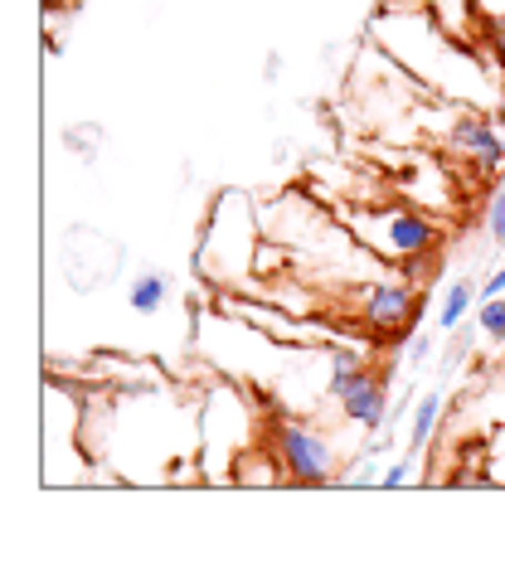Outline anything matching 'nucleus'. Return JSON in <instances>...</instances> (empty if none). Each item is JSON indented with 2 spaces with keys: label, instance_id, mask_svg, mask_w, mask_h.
Listing matches in <instances>:
<instances>
[{
  "label": "nucleus",
  "instance_id": "obj_1",
  "mask_svg": "<svg viewBox=\"0 0 505 568\" xmlns=\"http://www.w3.org/2000/svg\"><path fill=\"white\" fill-rule=\"evenodd\" d=\"M374 40H380L388 54L404 63L408 79L427 83L433 93L452 98L457 108H505V98L491 88L486 69L476 54H462L457 44L447 40V30H437L427 16H413V10H384L374 20Z\"/></svg>",
  "mask_w": 505,
  "mask_h": 568
},
{
  "label": "nucleus",
  "instance_id": "obj_2",
  "mask_svg": "<svg viewBox=\"0 0 505 568\" xmlns=\"http://www.w3.org/2000/svg\"><path fill=\"white\" fill-rule=\"evenodd\" d=\"M257 204L253 195L243 190H219L214 210H210V224H204V239H200V273L219 282V287H243V282L257 277Z\"/></svg>",
  "mask_w": 505,
  "mask_h": 568
},
{
  "label": "nucleus",
  "instance_id": "obj_3",
  "mask_svg": "<svg viewBox=\"0 0 505 568\" xmlns=\"http://www.w3.org/2000/svg\"><path fill=\"white\" fill-rule=\"evenodd\" d=\"M267 437V418L239 384H214L200 404V462L210 481H233V467Z\"/></svg>",
  "mask_w": 505,
  "mask_h": 568
},
{
  "label": "nucleus",
  "instance_id": "obj_4",
  "mask_svg": "<svg viewBox=\"0 0 505 568\" xmlns=\"http://www.w3.org/2000/svg\"><path fill=\"white\" fill-rule=\"evenodd\" d=\"M345 229L355 234L365 248L380 257L384 267H418L437 253L443 243V229H437L433 214H423L418 204H360V210L345 214Z\"/></svg>",
  "mask_w": 505,
  "mask_h": 568
},
{
  "label": "nucleus",
  "instance_id": "obj_5",
  "mask_svg": "<svg viewBox=\"0 0 505 568\" xmlns=\"http://www.w3.org/2000/svg\"><path fill=\"white\" fill-rule=\"evenodd\" d=\"M267 447L277 457L282 476L292 486H306V490H321L335 481V452L331 443L321 437L311 423H302L296 413L287 408H272L267 413Z\"/></svg>",
  "mask_w": 505,
  "mask_h": 568
},
{
  "label": "nucleus",
  "instance_id": "obj_6",
  "mask_svg": "<svg viewBox=\"0 0 505 568\" xmlns=\"http://www.w3.org/2000/svg\"><path fill=\"white\" fill-rule=\"evenodd\" d=\"M423 312V296L404 277H374L360 287V326L370 335H398L413 331Z\"/></svg>",
  "mask_w": 505,
  "mask_h": 568
},
{
  "label": "nucleus",
  "instance_id": "obj_7",
  "mask_svg": "<svg viewBox=\"0 0 505 568\" xmlns=\"http://www.w3.org/2000/svg\"><path fill=\"white\" fill-rule=\"evenodd\" d=\"M443 146H447V156H466L476 171H486V175L505 171V136L496 132V122L476 108H462L457 118L447 122Z\"/></svg>",
  "mask_w": 505,
  "mask_h": 568
},
{
  "label": "nucleus",
  "instance_id": "obj_8",
  "mask_svg": "<svg viewBox=\"0 0 505 568\" xmlns=\"http://www.w3.org/2000/svg\"><path fill=\"white\" fill-rule=\"evenodd\" d=\"M341 404V413L355 428H365V433H384L388 428V418H394V408H388V374L384 369H370V374H360L350 389L335 398Z\"/></svg>",
  "mask_w": 505,
  "mask_h": 568
},
{
  "label": "nucleus",
  "instance_id": "obj_9",
  "mask_svg": "<svg viewBox=\"0 0 505 568\" xmlns=\"http://www.w3.org/2000/svg\"><path fill=\"white\" fill-rule=\"evenodd\" d=\"M171 292H175V277L165 273V267H141L132 277V287H127V306H132L137 316H155V312H165Z\"/></svg>",
  "mask_w": 505,
  "mask_h": 568
},
{
  "label": "nucleus",
  "instance_id": "obj_10",
  "mask_svg": "<svg viewBox=\"0 0 505 568\" xmlns=\"http://www.w3.org/2000/svg\"><path fill=\"white\" fill-rule=\"evenodd\" d=\"M360 374H370V355L355 351V345H331L326 351V394L341 398Z\"/></svg>",
  "mask_w": 505,
  "mask_h": 568
},
{
  "label": "nucleus",
  "instance_id": "obj_11",
  "mask_svg": "<svg viewBox=\"0 0 505 568\" xmlns=\"http://www.w3.org/2000/svg\"><path fill=\"white\" fill-rule=\"evenodd\" d=\"M437 428H443V389H427L408 413V452L423 457L427 443L437 437Z\"/></svg>",
  "mask_w": 505,
  "mask_h": 568
},
{
  "label": "nucleus",
  "instance_id": "obj_12",
  "mask_svg": "<svg viewBox=\"0 0 505 568\" xmlns=\"http://www.w3.org/2000/svg\"><path fill=\"white\" fill-rule=\"evenodd\" d=\"M476 302H482V287H476L472 277H457V282L447 287L443 302H437V331L452 335L466 316H472V306H476Z\"/></svg>",
  "mask_w": 505,
  "mask_h": 568
},
{
  "label": "nucleus",
  "instance_id": "obj_13",
  "mask_svg": "<svg viewBox=\"0 0 505 568\" xmlns=\"http://www.w3.org/2000/svg\"><path fill=\"white\" fill-rule=\"evenodd\" d=\"M476 326H482V335L496 345V351H505V292L476 302Z\"/></svg>",
  "mask_w": 505,
  "mask_h": 568
},
{
  "label": "nucleus",
  "instance_id": "obj_14",
  "mask_svg": "<svg viewBox=\"0 0 505 568\" xmlns=\"http://www.w3.org/2000/svg\"><path fill=\"white\" fill-rule=\"evenodd\" d=\"M380 457H384V452L365 447V452H360V457H355V467H350V471L341 476V481H345V486H380V476H384Z\"/></svg>",
  "mask_w": 505,
  "mask_h": 568
},
{
  "label": "nucleus",
  "instance_id": "obj_15",
  "mask_svg": "<svg viewBox=\"0 0 505 568\" xmlns=\"http://www.w3.org/2000/svg\"><path fill=\"white\" fill-rule=\"evenodd\" d=\"M486 239L496 243V248H505V180L491 190V200H486Z\"/></svg>",
  "mask_w": 505,
  "mask_h": 568
},
{
  "label": "nucleus",
  "instance_id": "obj_16",
  "mask_svg": "<svg viewBox=\"0 0 505 568\" xmlns=\"http://www.w3.org/2000/svg\"><path fill=\"white\" fill-rule=\"evenodd\" d=\"M413 462H418V452H404V457H394V462L384 467L380 486H388V490H394V486H408V481H413Z\"/></svg>",
  "mask_w": 505,
  "mask_h": 568
},
{
  "label": "nucleus",
  "instance_id": "obj_17",
  "mask_svg": "<svg viewBox=\"0 0 505 568\" xmlns=\"http://www.w3.org/2000/svg\"><path fill=\"white\" fill-rule=\"evenodd\" d=\"M433 335H427V331H413L408 335V369H423L427 365V359H433Z\"/></svg>",
  "mask_w": 505,
  "mask_h": 568
},
{
  "label": "nucleus",
  "instance_id": "obj_18",
  "mask_svg": "<svg viewBox=\"0 0 505 568\" xmlns=\"http://www.w3.org/2000/svg\"><path fill=\"white\" fill-rule=\"evenodd\" d=\"M505 292V257H501V267H496V273H491L486 277V287H482V296H501Z\"/></svg>",
  "mask_w": 505,
  "mask_h": 568
},
{
  "label": "nucleus",
  "instance_id": "obj_19",
  "mask_svg": "<svg viewBox=\"0 0 505 568\" xmlns=\"http://www.w3.org/2000/svg\"><path fill=\"white\" fill-rule=\"evenodd\" d=\"M277 73H282V54H267V69H263V79H267V83H277Z\"/></svg>",
  "mask_w": 505,
  "mask_h": 568
}]
</instances>
